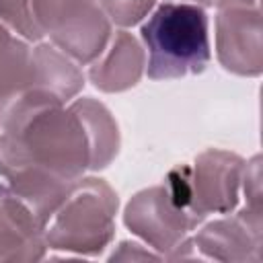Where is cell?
<instances>
[{
	"instance_id": "17",
	"label": "cell",
	"mask_w": 263,
	"mask_h": 263,
	"mask_svg": "<svg viewBox=\"0 0 263 263\" xmlns=\"http://www.w3.org/2000/svg\"><path fill=\"white\" fill-rule=\"evenodd\" d=\"M136 261V259H162L160 255H152L150 251H144L142 249V245H138V242H121L119 245V249L111 255V261Z\"/></svg>"
},
{
	"instance_id": "6",
	"label": "cell",
	"mask_w": 263,
	"mask_h": 263,
	"mask_svg": "<svg viewBox=\"0 0 263 263\" xmlns=\"http://www.w3.org/2000/svg\"><path fill=\"white\" fill-rule=\"evenodd\" d=\"M166 259L259 263L263 259V214L242 208L230 218L214 220L193 238H185Z\"/></svg>"
},
{
	"instance_id": "2",
	"label": "cell",
	"mask_w": 263,
	"mask_h": 263,
	"mask_svg": "<svg viewBox=\"0 0 263 263\" xmlns=\"http://www.w3.org/2000/svg\"><path fill=\"white\" fill-rule=\"evenodd\" d=\"M148 51L146 74L152 80H173L201 74L210 60V21L195 2H164L140 29Z\"/></svg>"
},
{
	"instance_id": "3",
	"label": "cell",
	"mask_w": 263,
	"mask_h": 263,
	"mask_svg": "<svg viewBox=\"0 0 263 263\" xmlns=\"http://www.w3.org/2000/svg\"><path fill=\"white\" fill-rule=\"evenodd\" d=\"M117 193L99 177L76 179L45 222L43 236L49 249L99 255L113 240Z\"/></svg>"
},
{
	"instance_id": "5",
	"label": "cell",
	"mask_w": 263,
	"mask_h": 263,
	"mask_svg": "<svg viewBox=\"0 0 263 263\" xmlns=\"http://www.w3.org/2000/svg\"><path fill=\"white\" fill-rule=\"evenodd\" d=\"M31 8L41 35L76 64H90L113 33L99 0H31Z\"/></svg>"
},
{
	"instance_id": "1",
	"label": "cell",
	"mask_w": 263,
	"mask_h": 263,
	"mask_svg": "<svg viewBox=\"0 0 263 263\" xmlns=\"http://www.w3.org/2000/svg\"><path fill=\"white\" fill-rule=\"evenodd\" d=\"M95 171L88 127L70 103L18 101L0 134V191L21 201L45 228L70 185Z\"/></svg>"
},
{
	"instance_id": "8",
	"label": "cell",
	"mask_w": 263,
	"mask_h": 263,
	"mask_svg": "<svg viewBox=\"0 0 263 263\" xmlns=\"http://www.w3.org/2000/svg\"><path fill=\"white\" fill-rule=\"evenodd\" d=\"M123 224L152 247L162 259L168 257L199 224L173 199L164 185L138 191L123 212Z\"/></svg>"
},
{
	"instance_id": "4",
	"label": "cell",
	"mask_w": 263,
	"mask_h": 263,
	"mask_svg": "<svg viewBox=\"0 0 263 263\" xmlns=\"http://www.w3.org/2000/svg\"><path fill=\"white\" fill-rule=\"evenodd\" d=\"M245 160L228 150H203L193 164H177L168 171L164 187L173 199L201 224L210 214H228L240 197Z\"/></svg>"
},
{
	"instance_id": "9",
	"label": "cell",
	"mask_w": 263,
	"mask_h": 263,
	"mask_svg": "<svg viewBox=\"0 0 263 263\" xmlns=\"http://www.w3.org/2000/svg\"><path fill=\"white\" fill-rule=\"evenodd\" d=\"M146 70V51L127 31L111 33L105 49L90 62L88 78L103 92H121L138 84Z\"/></svg>"
},
{
	"instance_id": "14",
	"label": "cell",
	"mask_w": 263,
	"mask_h": 263,
	"mask_svg": "<svg viewBox=\"0 0 263 263\" xmlns=\"http://www.w3.org/2000/svg\"><path fill=\"white\" fill-rule=\"evenodd\" d=\"M0 23L27 41H39L43 37L33 18L31 0H0Z\"/></svg>"
},
{
	"instance_id": "15",
	"label": "cell",
	"mask_w": 263,
	"mask_h": 263,
	"mask_svg": "<svg viewBox=\"0 0 263 263\" xmlns=\"http://www.w3.org/2000/svg\"><path fill=\"white\" fill-rule=\"evenodd\" d=\"M111 25L132 27L150 14L156 0H99Z\"/></svg>"
},
{
	"instance_id": "10",
	"label": "cell",
	"mask_w": 263,
	"mask_h": 263,
	"mask_svg": "<svg viewBox=\"0 0 263 263\" xmlns=\"http://www.w3.org/2000/svg\"><path fill=\"white\" fill-rule=\"evenodd\" d=\"M84 86V76L76 62L55 45L39 43L33 47V80L21 101L66 105Z\"/></svg>"
},
{
	"instance_id": "16",
	"label": "cell",
	"mask_w": 263,
	"mask_h": 263,
	"mask_svg": "<svg viewBox=\"0 0 263 263\" xmlns=\"http://www.w3.org/2000/svg\"><path fill=\"white\" fill-rule=\"evenodd\" d=\"M240 187H242L245 199H247L245 208H249L251 212L263 214V199H261V156L259 154L245 162Z\"/></svg>"
},
{
	"instance_id": "11",
	"label": "cell",
	"mask_w": 263,
	"mask_h": 263,
	"mask_svg": "<svg viewBox=\"0 0 263 263\" xmlns=\"http://www.w3.org/2000/svg\"><path fill=\"white\" fill-rule=\"evenodd\" d=\"M45 251L43 226L21 201L0 191V263L41 261Z\"/></svg>"
},
{
	"instance_id": "12",
	"label": "cell",
	"mask_w": 263,
	"mask_h": 263,
	"mask_svg": "<svg viewBox=\"0 0 263 263\" xmlns=\"http://www.w3.org/2000/svg\"><path fill=\"white\" fill-rule=\"evenodd\" d=\"M33 80V49L27 39L0 23V127Z\"/></svg>"
},
{
	"instance_id": "18",
	"label": "cell",
	"mask_w": 263,
	"mask_h": 263,
	"mask_svg": "<svg viewBox=\"0 0 263 263\" xmlns=\"http://www.w3.org/2000/svg\"><path fill=\"white\" fill-rule=\"evenodd\" d=\"M193 2L199 4V6H201V4H203V6H214V4H216V0H193Z\"/></svg>"
},
{
	"instance_id": "7",
	"label": "cell",
	"mask_w": 263,
	"mask_h": 263,
	"mask_svg": "<svg viewBox=\"0 0 263 263\" xmlns=\"http://www.w3.org/2000/svg\"><path fill=\"white\" fill-rule=\"evenodd\" d=\"M216 53L224 70L259 76L263 70V29L259 0H216Z\"/></svg>"
},
{
	"instance_id": "13",
	"label": "cell",
	"mask_w": 263,
	"mask_h": 263,
	"mask_svg": "<svg viewBox=\"0 0 263 263\" xmlns=\"http://www.w3.org/2000/svg\"><path fill=\"white\" fill-rule=\"evenodd\" d=\"M70 103L76 107V111L82 115V119L88 127L92 148H95V171L109 166L113 162V158L117 156L119 144H121L115 117L103 103H99L90 97L72 99Z\"/></svg>"
}]
</instances>
